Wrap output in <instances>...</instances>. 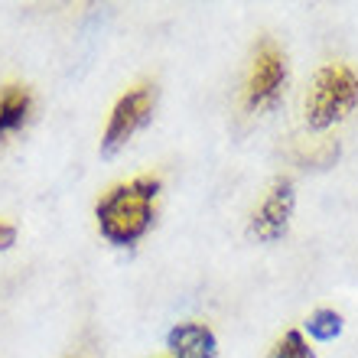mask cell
Instances as JSON below:
<instances>
[{"mask_svg":"<svg viewBox=\"0 0 358 358\" xmlns=\"http://www.w3.org/2000/svg\"><path fill=\"white\" fill-rule=\"evenodd\" d=\"M157 189H160V182L153 176H141L124 182V186H114L98 202L101 235L108 241H114V245H134L147 231V225H150Z\"/></svg>","mask_w":358,"mask_h":358,"instance_id":"1","label":"cell"},{"mask_svg":"<svg viewBox=\"0 0 358 358\" xmlns=\"http://www.w3.org/2000/svg\"><path fill=\"white\" fill-rule=\"evenodd\" d=\"M358 104V76L349 66H326L313 82V92L306 98V117L310 127L322 131L329 124L342 121Z\"/></svg>","mask_w":358,"mask_h":358,"instance_id":"2","label":"cell"},{"mask_svg":"<svg viewBox=\"0 0 358 358\" xmlns=\"http://www.w3.org/2000/svg\"><path fill=\"white\" fill-rule=\"evenodd\" d=\"M283 82H287V66H283L280 49L273 46V43H264L255 52V62H251V72H248L245 104L251 111L271 108L277 101V94H280Z\"/></svg>","mask_w":358,"mask_h":358,"instance_id":"3","label":"cell"},{"mask_svg":"<svg viewBox=\"0 0 358 358\" xmlns=\"http://www.w3.org/2000/svg\"><path fill=\"white\" fill-rule=\"evenodd\" d=\"M150 108H153V92L147 85L124 94L117 108H114L111 121H108V131H104V153H114L117 147L131 141L137 127H143V121L150 117Z\"/></svg>","mask_w":358,"mask_h":358,"instance_id":"4","label":"cell"},{"mask_svg":"<svg viewBox=\"0 0 358 358\" xmlns=\"http://www.w3.org/2000/svg\"><path fill=\"white\" fill-rule=\"evenodd\" d=\"M290 212H293V182L290 179H277L271 186V192H267V199L261 202V208L255 212L251 231L261 241H277L287 231Z\"/></svg>","mask_w":358,"mask_h":358,"instance_id":"5","label":"cell"},{"mask_svg":"<svg viewBox=\"0 0 358 358\" xmlns=\"http://www.w3.org/2000/svg\"><path fill=\"white\" fill-rule=\"evenodd\" d=\"M170 349L176 358H215V336L199 326V322H186L170 332Z\"/></svg>","mask_w":358,"mask_h":358,"instance_id":"6","label":"cell"},{"mask_svg":"<svg viewBox=\"0 0 358 358\" xmlns=\"http://www.w3.org/2000/svg\"><path fill=\"white\" fill-rule=\"evenodd\" d=\"M29 108H33V98H29L27 88H17V85L3 88V94H0V141L27 121Z\"/></svg>","mask_w":358,"mask_h":358,"instance_id":"7","label":"cell"},{"mask_svg":"<svg viewBox=\"0 0 358 358\" xmlns=\"http://www.w3.org/2000/svg\"><path fill=\"white\" fill-rule=\"evenodd\" d=\"M310 332L316 336V339H336L342 332V316L339 313H332V310H320V313H313V320H310Z\"/></svg>","mask_w":358,"mask_h":358,"instance_id":"8","label":"cell"},{"mask_svg":"<svg viewBox=\"0 0 358 358\" xmlns=\"http://www.w3.org/2000/svg\"><path fill=\"white\" fill-rule=\"evenodd\" d=\"M271 358H313L310 345H306V339H303L300 332H287L277 345H273Z\"/></svg>","mask_w":358,"mask_h":358,"instance_id":"9","label":"cell"},{"mask_svg":"<svg viewBox=\"0 0 358 358\" xmlns=\"http://www.w3.org/2000/svg\"><path fill=\"white\" fill-rule=\"evenodd\" d=\"M17 241V231H13V225H7V222H0V251H7L10 245Z\"/></svg>","mask_w":358,"mask_h":358,"instance_id":"10","label":"cell"}]
</instances>
